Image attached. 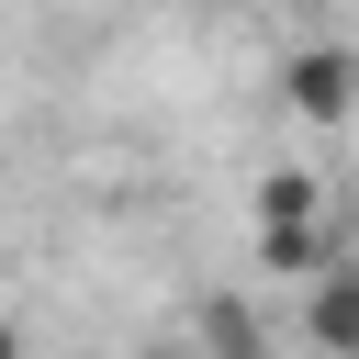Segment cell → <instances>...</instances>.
Listing matches in <instances>:
<instances>
[{
  "instance_id": "6da1fadb",
  "label": "cell",
  "mask_w": 359,
  "mask_h": 359,
  "mask_svg": "<svg viewBox=\"0 0 359 359\" xmlns=\"http://www.w3.org/2000/svg\"><path fill=\"white\" fill-rule=\"evenodd\" d=\"M325 258H337V236H325L314 168H269V180H258V269H269V280H314Z\"/></svg>"
},
{
  "instance_id": "7a4b0ae2",
  "label": "cell",
  "mask_w": 359,
  "mask_h": 359,
  "mask_svg": "<svg viewBox=\"0 0 359 359\" xmlns=\"http://www.w3.org/2000/svg\"><path fill=\"white\" fill-rule=\"evenodd\" d=\"M280 101H292L303 123H348V112H359V45H303V56H280Z\"/></svg>"
},
{
  "instance_id": "3957f363",
  "label": "cell",
  "mask_w": 359,
  "mask_h": 359,
  "mask_svg": "<svg viewBox=\"0 0 359 359\" xmlns=\"http://www.w3.org/2000/svg\"><path fill=\"white\" fill-rule=\"evenodd\" d=\"M303 337H314L325 359H359V258H325V269L303 280Z\"/></svg>"
},
{
  "instance_id": "277c9868",
  "label": "cell",
  "mask_w": 359,
  "mask_h": 359,
  "mask_svg": "<svg viewBox=\"0 0 359 359\" xmlns=\"http://www.w3.org/2000/svg\"><path fill=\"white\" fill-rule=\"evenodd\" d=\"M202 348H213V359H269V325H258L236 292H213V303H202Z\"/></svg>"
},
{
  "instance_id": "5b68a950",
  "label": "cell",
  "mask_w": 359,
  "mask_h": 359,
  "mask_svg": "<svg viewBox=\"0 0 359 359\" xmlns=\"http://www.w3.org/2000/svg\"><path fill=\"white\" fill-rule=\"evenodd\" d=\"M0 359H22V325H11V314H0Z\"/></svg>"
}]
</instances>
